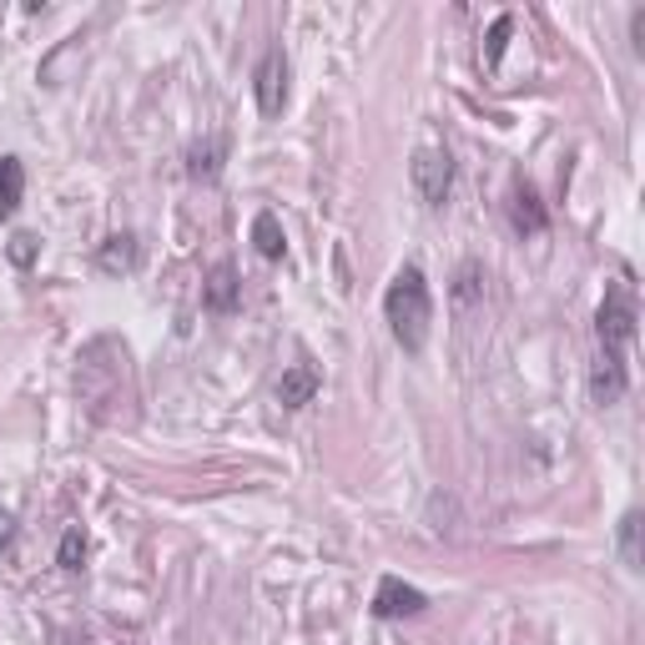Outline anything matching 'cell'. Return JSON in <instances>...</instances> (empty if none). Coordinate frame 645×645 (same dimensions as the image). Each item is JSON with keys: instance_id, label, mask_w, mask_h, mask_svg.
I'll use <instances>...</instances> for the list:
<instances>
[{"instance_id": "6da1fadb", "label": "cell", "mask_w": 645, "mask_h": 645, "mask_svg": "<svg viewBox=\"0 0 645 645\" xmlns=\"http://www.w3.org/2000/svg\"><path fill=\"white\" fill-rule=\"evenodd\" d=\"M383 318H389V329H394L404 354H419L423 343H429L434 298H429V283H423V273L414 263L398 267V277L389 283V292H383Z\"/></svg>"}, {"instance_id": "7a4b0ae2", "label": "cell", "mask_w": 645, "mask_h": 645, "mask_svg": "<svg viewBox=\"0 0 645 645\" xmlns=\"http://www.w3.org/2000/svg\"><path fill=\"white\" fill-rule=\"evenodd\" d=\"M595 338H600V354L625 358V348H631V338H635V298L625 283H616V288L606 292V303L595 313Z\"/></svg>"}, {"instance_id": "3957f363", "label": "cell", "mask_w": 645, "mask_h": 645, "mask_svg": "<svg viewBox=\"0 0 645 645\" xmlns=\"http://www.w3.org/2000/svg\"><path fill=\"white\" fill-rule=\"evenodd\" d=\"M408 177L419 187V198L429 202V207H439V202L449 198V187H454V157H449L444 146H419L414 162H408Z\"/></svg>"}, {"instance_id": "277c9868", "label": "cell", "mask_w": 645, "mask_h": 645, "mask_svg": "<svg viewBox=\"0 0 645 645\" xmlns=\"http://www.w3.org/2000/svg\"><path fill=\"white\" fill-rule=\"evenodd\" d=\"M252 92H258V111L263 117H283V106H288V56L277 46L252 71Z\"/></svg>"}, {"instance_id": "5b68a950", "label": "cell", "mask_w": 645, "mask_h": 645, "mask_svg": "<svg viewBox=\"0 0 645 645\" xmlns=\"http://www.w3.org/2000/svg\"><path fill=\"white\" fill-rule=\"evenodd\" d=\"M429 610V595L419 585H404V580H379V590H373V616L379 620H398V616H419Z\"/></svg>"}, {"instance_id": "8992f818", "label": "cell", "mask_w": 645, "mask_h": 645, "mask_svg": "<svg viewBox=\"0 0 645 645\" xmlns=\"http://www.w3.org/2000/svg\"><path fill=\"white\" fill-rule=\"evenodd\" d=\"M510 223H514V232L519 238H540L545 227H550V217H545V207H540V192L529 182H514V192H510Z\"/></svg>"}, {"instance_id": "52a82bcc", "label": "cell", "mask_w": 645, "mask_h": 645, "mask_svg": "<svg viewBox=\"0 0 645 645\" xmlns=\"http://www.w3.org/2000/svg\"><path fill=\"white\" fill-rule=\"evenodd\" d=\"M242 303V283H238V267L232 263H217L202 283V308L207 313H232Z\"/></svg>"}, {"instance_id": "ba28073f", "label": "cell", "mask_w": 645, "mask_h": 645, "mask_svg": "<svg viewBox=\"0 0 645 645\" xmlns=\"http://www.w3.org/2000/svg\"><path fill=\"white\" fill-rule=\"evenodd\" d=\"M318 389H323V379H318L313 363H292V369L277 379V404H283V408H303V404H313Z\"/></svg>"}, {"instance_id": "9c48e42d", "label": "cell", "mask_w": 645, "mask_h": 645, "mask_svg": "<svg viewBox=\"0 0 645 645\" xmlns=\"http://www.w3.org/2000/svg\"><path fill=\"white\" fill-rule=\"evenodd\" d=\"M96 263H101V273H136V238L132 232H111V238L101 242V252H96Z\"/></svg>"}, {"instance_id": "30bf717a", "label": "cell", "mask_w": 645, "mask_h": 645, "mask_svg": "<svg viewBox=\"0 0 645 645\" xmlns=\"http://www.w3.org/2000/svg\"><path fill=\"white\" fill-rule=\"evenodd\" d=\"M223 157H227V142L223 136H207L187 152V171L198 177V182H217V171H223Z\"/></svg>"}, {"instance_id": "8fae6325", "label": "cell", "mask_w": 645, "mask_h": 645, "mask_svg": "<svg viewBox=\"0 0 645 645\" xmlns=\"http://www.w3.org/2000/svg\"><path fill=\"white\" fill-rule=\"evenodd\" d=\"M252 248L263 252V258H283V252H288V238H283L277 212H258V217H252Z\"/></svg>"}, {"instance_id": "7c38bea8", "label": "cell", "mask_w": 645, "mask_h": 645, "mask_svg": "<svg viewBox=\"0 0 645 645\" xmlns=\"http://www.w3.org/2000/svg\"><path fill=\"white\" fill-rule=\"evenodd\" d=\"M21 192H26V167L21 157H0V217H11L21 207Z\"/></svg>"}, {"instance_id": "4fadbf2b", "label": "cell", "mask_w": 645, "mask_h": 645, "mask_svg": "<svg viewBox=\"0 0 645 645\" xmlns=\"http://www.w3.org/2000/svg\"><path fill=\"white\" fill-rule=\"evenodd\" d=\"M641 510H625L620 514V560H625V570H641L645 554H641Z\"/></svg>"}, {"instance_id": "5bb4252c", "label": "cell", "mask_w": 645, "mask_h": 645, "mask_svg": "<svg viewBox=\"0 0 645 645\" xmlns=\"http://www.w3.org/2000/svg\"><path fill=\"white\" fill-rule=\"evenodd\" d=\"M479 292H485V267H479V263H464L459 267V277H454V303H475V298H479Z\"/></svg>"}, {"instance_id": "9a60e30c", "label": "cell", "mask_w": 645, "mask_h": 645, "mask_svg": "<svg viewBox=\"0 0 645 645\" xmlns=\"http://www.w3.org/2000/svg\"><path fill=\"white\" fill-rule=\"evenodd\" d=\"M56 560H61V570L86 565V535H81V525H71L67 535H61V554H56Z\"/></svg>"}, {"instance_id": "2e32d148", "label": "cell", "mask_w": 645, "mask_h": 645, "mask_svg": "<svg viewBox=\"0 0 645 645\" xmlns=\"http://www.w3.org/2000/svg\"><path fill=\"white\" fill-rule=\"evenodd\" d=\"M514 31V15H500L494 26H489V46H485V67H500V56H504V40H510Z\"/></svg>"}, {"instance_id": "e0dca14e", "label": "cell", "mask_w": 645, "mask_h": 645, "mask_svg": "<svg viewBox=\"0 0 645 645\" xmlns=\"http://www.w3.org/2000/svg\"><path fill=\"white\" fill-rule=\"evenodd\" d=\"M5 252H11V263H15V267H31V263H36V252H40L36 232H15L11 248H5Z\"/></svg>"}, {"instance_id": "ac0fdd59", "label": "cell", "mask_w": 645, "mask_h": 645, "mask_svg": "<svg viewBox=\"0 0 645 645\" xmlns=\"http://www.w3.org/2000/svg\"><path fill=\"white\" fill-rule=\"evenodd\" d=\"M11 540H15V519H11V510L0 504V550H5Z\"/></svg>"}]
</instances>
